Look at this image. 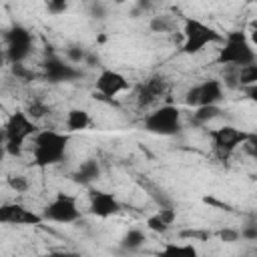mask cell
<instances>
[{
	"instance_id": "cell-11",
	"label": "cell",
	"mask_w": 257,
	"mask_h": 257,
	"mask_svg": "<svg viewBox=\"0 0 257 257\" xmlns=\"http://www.w3.org/2000/svg\"><path fill=\"white\" fill-rule=\"evenodd\" d=\"M42 68H44V78L48 82H54V84H58V82H72V80L82 76L80 68H76L72 62L62 60V58H58L54 54L44 60Z\"/></svg>"
},
{
	"instance_id": "cell-15",
	"label": "cell",
	"mask_w": 257,
	"mask_h": 257,
	"mask_svg": "<svg viewBox=\"0 0 257 257\" xmlns=\"http://www.w3.org/2000/svg\"><path fill=\"white\" fill-rule=\"evenodd\" d=\"M167 80L163 76H151L147 78L141 86H139V92H137V104L141 108L145 106H151L153 102H157L159 98H163L167 94Z\"/></svg>"
},
{
	"instance_id": "cell-22",
	"label": "cell",
	"mask_w": 257,
	"mask_h": 257,
	"mask_svg": "<svg viewBox=\"0 0 257 257\" xmlns=\"http://www.w3.org/2000/svg\"><path fill=\"white\" fill-rule=\"evenodd\" d=\"M161 251L163 253H171V255H177V253H181V255H195L197 253V249L193 245H177V243H167Z\"/></svg>"
},
{
	"instance_id": "cell-1",
	"label": "cell",
	"mask_w": 257,
	"mask_h": 257,
	"mask_svg": "<svg viewBox=\"0 0 257 257\" xmlns=\"http://www.w3.org/2000/svg\"><path fill=\"white\" fill-rule=\"evenodd\" d=\"M68 141L70 137L58 131H38L34 135L32 141V157H34V165L40 169L58 165L60 161H64L66 157V149H68Z\"/></svg>"
},
{
	"instance_id": "cell-10",
	"label": "cell",
	"mask_w": 257,
	"mask_h": 257,
	"mask_svg": "<svg viewBox=\"0 0 257 257\" xmlns=\"http://www.w3.org/2000/svg\"><path fill=\"white\" fill-rule=\"evenodd\" d=\"M0 223L4 225H32L38 227L44 223L42 213H36L20 203H4L0 207Z\"/></svg>"
},
{
	"instance_id": "cell-24",
	"label": "cell",
	"mask_w": 257,
	"mask_h": 257,
	"mask_svg": "<svg viewBox=\"0 0 257 257\" xmlns=\"http://www.w3.org/2000/svg\"><path fill=\"white\" fill-rule=\"evenodd\" d=\"M44 6H46V12L48 14L58 16V14H64L66 12L68 0H44Z\"/></svg>"
},
{
	"instance_id": "cell-14",
	"label": "cell",
	"mask_w": 257,
	"mask_h": 257,
	"mask_svg": "<svg viewBox=\"0 0 257 257\" xmlns=\"http://www.w3.org/2000/svg\"><path fill=\"white\" fill-rule=\"evenodd\" d=\"M225 84L231 88H249L257 84V60L243 66H227V74L223 76Z\"/></svg>"
},
{
	"instance_id": "cell-4",
	"label": "cell",
	"mask_w": 257,
	"mask_h": 257,
	"mask_svg": "<svg viewBox=\"0 0 257 257\" xmlns=\"http://www.w3.org/2000/svg\"><path fill=\"white\" fill-rule=\"evenodd\" d=\"M223 34L215 30L213 26L197 20V18H185L183 22V54H199L203 52L209 44L223 42Z\"/></svg>"
},
{
	"instance_id": "cell-33",
	"label": "cell",
	"mask_w": 257,
	"mask_h": 257,
	"mask_svg": "<svg viewBox=\"0 0 257 257\" xmlns=\"http://www.w3.org/2000/svg\"><path fill=\"white\" fill-rule=\"evenodd\" d=\"M245 94H247V98H249V100H253V102L257 104V84H253V86L245 88Z\"/></svg>"
},
{
	"instance_id": "cell-6",
	"label": "cell",
	"mask_w": 257,
	"mask_h": 257,
	"mask_svg": "<svg viewBox=\"0 0 257 257\" xmlns=\"http://www.w3.org/2000/svg\"><path fill=\"white\" fill-rule=\"evenodd\" d=\"M209 137H211V143H213L215 157L219 161H227L245 143L249 133H245L241 128H235L231 124H225V126H219L215 131H209Z\"/></svg>"
},
{
	"instance_id": "cell-28",
	"label": "cell",
	"mask_w": 257,
	"mask_h": 257,
	"mask_svg": "<svg viewBox=\"0 0 257 257\" xmlns=\"http://www.w3.org/2000/svg\"><path fill=\"white\" fill-rule=\"evenodd\" d=\"M241 149H243L251 159H257V135L249 133V137L245 139V143L241 145Z\"/></svg>"
},
{
	"instance_id": "cell-36",
	"label": "cell",
	"mask_w": 257,
	"mask_h": 257,
	"mask_svg": "<svg viewBox=\"0 0 257 257\" xmlns=\"http://www.w3.org/2000/svg\"><path fill=\"white\" fill-rule=\"evenodd\" d=\"M183 237H201V239H207V233H197V231H185Z\"/></svg>"
},
{
	"instance_id": "cell-29",
	"label": "cell",
	"mask_w": 257,
	"mask_h": 257,
	"mask_svg": "<svg viewBox=\"0 0 257 257\" xmlns=\"http://www.w3.org/2000/svg\"><path fill=\"white\" fill-rule=\"evenodd\" d=\"M219 239H221V241H225V243H235V241H239V239H241V231L231 229V227H225V229H221V231H219Z\"/></svg>"
},
{
	"instance_id": "cell-31",
	"label": "cell",
	"mask_w": 257,
	"mask_h": 257,
	"mask_svg": "<svg viewBox=\"0 0 257 257\" xmlns=\"http://www.w3.org/2000/svg\"><path fill=\"white\" fill-rule=\"evenodd\" d=\"M151 28H153L155 32H163V30H167V28H169L167 18H165V16H155V18L151 20Z\"/></svg>"
},
{
	"instance_id": "cell-2",
	"label": "cell",
	"mask_w": 257,
	"mask_h": 257,
	"mask_svg": "<svg viewBox=\"0 0 257 257\" xmlns=\"http://www.w3.org/2000/svg\"><path fill=\"white\" fill-rule=\"evenodd\" d=\"M36 133H38V126L26 110L12 112L4 124V151L10 157H20L24 143Z\"/></svg>"
},
{
	"instance_id": "cell-18",
	"label": "cell",
	"mask_w": 257,
	"mask_h": 257,
	"mask_svg": "<svg viewBox=\"0 0 257 257\" xmlns=\"http://www.w3.org/2000/svg\"><path fill=\"white\" fill-rule=\"evenodd\" d=\"M221 112H223V110H221L219 104H203V106H197V108L193 110L191 120H193L197 126H203V124H209L211 120L219 118Z\"/></svg>"
},
{
	"instance_id": "cell-35",
	"label": "cell",
	"mask_w": 257,
	"mask_h": 257,
	"mask_svg": "<svg viewBox=\"0 0 257 257\" xmlns=\"http://www.w3.org/2000/svg\"><path fill=\"white\" fill-rule=\"evenodd\" d=\"M88 66H96L98 64V56H94V54H86V60H84Z\"/></svg>"
},
{
	"instance_id": "cell-25",
	"label": "cell",
	"mask_w": 257,
	"mask_h": 257,
	"mask_svg": "<svg viewBox=\"0 0 257 257\" xmlns=\"http://www.w3.org/2000/svg\"><path fill=\"white\" fill-rule=\"evenodd\" d=\"M8 187L16 193H24V191H28V179L22 177V175H10L8 177Z\"/></svg>"
},
{
	"instance_id": "cell-20",
	"label": "cell",
	"mask_w": 257,
	"mask_h": 257,
	"mask_svg": "<svg viewBox=\"0 0 257 257\" xmlns=\"http://www.w3.org/2000/svg\"><path fill=\"white\" fill-rule=\"evenodd\" d=\"M139 185L155 199V203L159 205V207H173V203H171V199L165 195V191L159 187V185H155L153 181H149V179H143V177H139Z\"/></svg>"
},
{
	"instance_id": "cell-12",
	"label": "cell",
	"mask_w": 257,
	"mask_h": 257,
	"mask_svg": "<svg viewBox=\"0 0 257 257\" xmlns=\"http://www.w3.org/2000/svg\"><path fill=\"white\" fill-rule=\"evenodd\" d=\"M94 88L100 96L104 98H112L124 90L131 88V82L126 80L124 74H120L118 70H112V68H102L94 80Z\"/></svg>"
},
{
	"instance_id": "cell-13",
	"label": "cell",
	"mask_w": 257,
	"mask_h": 257,
	"mask_svg": "<svg viewBox=\"0 0 257 257\" xmlns=\"http://www.w3.org/2000/svg\"><path fill=\"white\" fill-rule=\"evenodd\" d=\"M122 205L118 203V199L112 195V193H106V191H90L88 195V213L98 217V219H106V217H112L116 213H120Z\"/></svg>"
},
{
	"instance_id": "cell-32",
	"label": "cell",
	"mask_w": 257,
	"mask_h": 257,
	"mask_svg": "<svg viewBox=\"0 0 257 257\" xmlns=\"http://www.w3.org/2000/svg\"><path fill=\"white\" fill-rule=\"evenodd\" d=\"M90 14H92V18H104L106 16V10H104V6L100 2H94L92 8H90Z\"/></svg>"
},
{
	"instance_id": "cell-38",
	"label": "cell",
	"mask_w": 257,
	"mask_h": 257,
	"mask_svg": "<svg viewBox=\"0 0 257 257\" xmlns=\"http://www.w3.org/2000/svg\"><path fill=\"white\" fill-rule=\"evenodd\" d=\"M251 28H253V30H257V18H255V20L251 22Z\"/></svg>"
},
{
	"instance_id": "cell-16",
	"label": "cell",
	"mask_w": 257,
	"mask_h": 257,
	"mask_svg": "<svg viewBox=\"0 0 257 257\" xmlns=\"http://www.w3.org/2000/svg\"><path fill=\"white\" fill-rule=\"evenodd\" d=\"M70 177L78 185H92L100 177V165L96 159H86L76 167V171Z\"/></svg>"
},
{
	"instance_id": "cell-34",
	"label": "cell",
	"mask_w": 257,
	"mask_h": 257,
	"mask_svg": "<svg viewBox=\"0 0 257 257\" xmlns=\"http://www.w3.org/2000/svg\"><path fill=\"white\" fill-rule=\"evenodd\" d=\"M149 8H151V0H137V12H143Z\"/></svg>"
},
{
	"instance_id": "cell-17",
	"label": "cell",
	"mask_w": 257,
	"mask_h": 257,
	"mask_svg": "<svg viewBox=\"0 0 257 257\" xmlns=\"http://www.w3.org/2000/svg\"><path fill=\"white\" fill-rule=\"evenodd\" d=\"M88 124H90V114L84 108H70L66 112V128H68V133L84 131V128H88Z\"/></svg>"
},
{
	"instance_id": "cell-23",
	"label": "cell",
	"mask_w": 257,
	"mask_h": 257,
	"mask_svg": "<svg viewBox=\"0 0 257 257\" xmlns=\"http://www.w3.org/2000/svg\"><path fill=\"white\" fill-rule=\"evenodd\" d=\"M86 54H88V52H86L82 46H68V48H66V60L72 62V64L84 62V60H86Z\"/></svg>"
},
{
	"instance_id": "cell-9",
	"label": "cell",
	"mask_w": 257,
	"mask_h": 257,
	"mask_svg": "<svg viewBox=\"0 0 257 257\" xmlns=\"http://www.w3.org/2000/svg\"><path fill=\"white\" fill-rule=\"evenodd\" d=\"M223 100V84L217 78H207L185 92V102L193 108L203 104H219Z\"/></svg>"
},
{
	"instance_id": "cell-30",
	"label": "cell",
	"mask_w": 257,
	"mask_h": 257,
	"mask_svg": "<svg viewBox=\"0 0 257 257\" xmlns=\"http://www.w3.org/2000/svg\"><path fill=\"white\" fill-rule=\"evenodd\" d=\"M241 239H245V241H257V221L255 223H247L241 229Z\"/></svg>"
},
{
	"instance_id": "cell-39",
	"label": "cell",
	"mask_w": 257,
	"mask_h": 257,
	"mask_svg": "<svg viewBox=\"0 0 257 257\" xmlns=\"http://www.w3.org/2000/svg\"><path fill=\"white\" fill-rule=\"evenodd\" d=\"M126 0H114V4H124Z\"/></svg>"
},
{
	"instance_id": "cell-37",
	"label": "cell",
	"mask_w": 257,
	"mask_h": 257,
	"mask_svg": "<svg viewBox=\"0 0 257 257\" xmlns=\"http://www.w3.org/2000/svg\"><path fill=\"white\" fill-rule=\"evenodd\" d=\"M251 44L257 46V30H251Z\"/></svg>"
},
{
	"instance_id": "cell-8",
	"label": "cell",
	"mask_w": 257,
	"mask_h": 257,
	"mask_svg": "<svg viewBox=\"0 0 257 257\" xmlns=\"http://www.w3.org/2000/svg\"><path fill=\"white\" fill-rule=\"evenodd\" d=\"M6 60L10 64L24 62L32 52V34L22 24H14L6 34Z\"/></svg>"
},
{
	"instance_id": "cell-3",
	"label": "cell",
	"mask_w": 257,
	"mask_h": 257,
	"mask_svg": "<svg viewBox=\"0 0 257 257\" xmlns=\"http://www.w3.org/2000/svg\"><path fill=\"white\" fill-rule=\"evenodd\" d=\"M257 54L251 46V40L243 30H231L221 42L219 54H217V64L223 66H243L249 62H255Z\"/></svg>"
},
{
	"instance_id": "cell-27",
	"label": "cell",
	"mask_w": 257,
	"mask_h": 257,
	"mask_svg": "<svg viewBox=\"0 0 257 257\" xmlns=\"http://www.w3.org/2000/svg\"><path fill=\"white\" fill-rule=\"evenodd\" d=\"M12 74H14L18 80H24V82H28V80H32V78H34V72H32V70H28L22 62L12 64Z\"/></svg>"
},
{
	"instance_id": "cell-26",
	"label": "cell",
	"mask_w": 257,
	"mask_h": 257,
	"mask_svg": "<svg viewBox=\"0 0 257 257\" xmlns=\"http://www.w3.org/2000/svg\"><path fill=\"white\" fill-rule=\"evenodd\" d=\"M26 112H28L32 118H40V116H44L46 112H50V108H48L44 102H40V100H34V102H30V104H28Z\"/></svg>"
},
{
	"instance_id": "cell-19",
	"label": "cell",
	"mask_w": 257,
	"mask_h": 257,
	"mask_svg": "<svg viewBox=\"0 0 257 257\" xmlns=\"http://www.w3.org/2000/svg\"><path fill=\"white\" fill-rule=\"evenodd\" d=\"M145 241H147L145 231L133 227V229H128V231L122 235V239H120V247H122L124 251H139V249L145 245Z\"/></svg>"
},
{
	"instance_id": "cell-5",
	"label": "cell",
	"mask_w": 257,
	"mask_h": 257,
	"mask_svg": "<svg viewBox=\"0 0 257 257\" xmlns=\"http://www.w3.org/2000/svg\"><path fill=\"white\" fill-rule=\"evenodd\" d=\"M145 131L151 135H159V137H175L181 133L183 128V120H181V110L175 104H161L159 108L151 110L145 116L143 122Z\"/></svg>"
},
{
	"instance_id": "cell-21",
	"label": "cell",
	"mask_w": 257,
	"mask_h": 257,
	"mask_svg": "<svg viewBox=\"0 0 257 257\" xmlns=\"http://www.w3.org/2000/svg\"><path fill=\"white\" fill-rule=\"evenodd\" d=\"M147 227H149L151 231H155V233H165V231H169L171 223H167V221L161 217V213H155V215L147 217Z\"/></svg>"
},
{
	"instance_id": "cell-7",
	"label": "cell",
	"mask_w": 257,
	"mask_h": 257,
	"mask_svg": "<svg viewBox=\"0 0 257 257\" xmlns=\"http://www.w3.org/2000/svg\"><path fill=\"white\" fill-rule=\"evenodd\" d=\"M44 221L52 223H74L80 219V209L74 195L68 193H56L54 199L42 209Z\"/></svg>"
}]
</instances>
